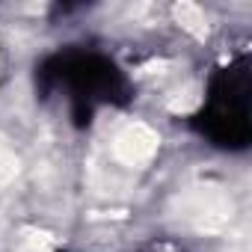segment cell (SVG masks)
I'll list each match as a JSON object with an SVG mask.
<instances>
[{"mask_svg":"<svg viewBox=\"0 0 252 252\" xmlns=\"http://www.w3.org/2000/svg\"><path fill=\"white\" fill-rule=\"evenodd\" d=\"M36 83L42 95L65 92L71 119L77 125H89L95 107L113 104L122 107L131 101V83L119 71V65L95 51H63L48 57L36 68Z\"/></svg>","mask_w":252,"mask_h":252,"instance_id":"1","label":"cell"},{"mask_svg":"<svg viewBox=\"0 0 252 252\" xmlns=\"http://www.w3.org/2000/svg\"><path fill=\"white\" fill-rule=\"evenodd\" d=\"M249 63L234 60L211 77L208 101L196 116V128L220 149H246L252 140L249 122Z\"/></svg>","mask_w":252,"mask_h":252,"instance_id":"2","label":"cell"}]
</instances>
